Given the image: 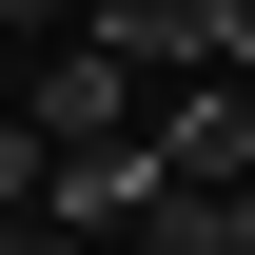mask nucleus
<instances>
[{
	"label": "nucleus",
	"instance_id": "obj_4",
	"mask_svg": "<svg viewBox=\"0 0 255 255\" xmlns=\"http://www.w3.org/2000/svg\"><path fill=\"white\" fill-rule=\"evenodd\" d=\"M177 20H196V59H216V79H255V0H177Z\"/></svg>",
	"mask_w": 255,
	"mask_h": 255
},
{
	"label": "nucleus",
	"instance_id": "obj_1",
	"mask_svg": "<svg viewBox=\"0 0 255 255\" xmlns=\"http://www.w3.org/2000/svg\"><path fill=\"white\" fill-rule=\"evenodd\" d=\"M20 137L39 157H137V137H157V79L98 59V39H59V59H20Z\"/></svg>",
	"mask_w": 255,
	"mask_h": 255
},
{
	"label": "nucleus",
	"instance_id": "obj_6",
	"mask_svg": "<svg viewBox=\"0 0 255 255\" xmlns=\"http://www.w3.org/2000/svg\"><path fill=\"white\" fill-rule=\"evenodd\" d=\"M0 118H20V39H0Z\"/></svg>",
	"mask_w": 255,
	"mask_h": 255
},
{
	"label": "nucleus",
	"instance_id": "obj_5",
	"mask_svg": "<svg viewBox=\"0 0 255 255\" xmlns=\"http://www.w3.org/2000/svg\"><path fill=\"white\" fill-rule=\"evenodd\" d=\"M0 39H79V0H0Z\"/></svg>",
	"mask_w": 255,
	"mask_h": 255
},
{
	"label": "nucleus",
	"instance_id": "obj_3",
	"mask_svg": "<svg viewBox=\"0 0 255 255\" xmlns=\"http://www.w3.org/2000/svg\"><path fill=\"white\" fill-rule=\"evenodd\" d=\"M39 196H59V157H39V137L0 118V236H39Z\"/></svg>",
	"mask_w": 255,
	"mask_h": 255
},
{
	"label": "nucleus",
	"instance_id": "obj_2",
	"mask_svg": "<svg viewBox=\"0 0 255 255\" xmlns=\"http://www.w3.org/2000/svg\"><path fill=\"white\" fill-rule=\"evenodd\" d=\"M137 177H157V196H196V216H255V79H216V98H157Z\"/></svg>",
	"mask_w": 255,
	"mask_h": 255
},
{
	"label": "nucleus",
	"instance_id": "obj_7",
	"mask_svg": "<svg viewBox=\"0 0 255 255\" xmlns=\"http://www.w3.org/2000/svg\"><path fill=\"white\" fill-rule=\"evenodd\" d=\"M0 255H79V236H0Z\"/></svg>",
	"mask_w": 255,
	"mask_h": 255
}]
</instances>
